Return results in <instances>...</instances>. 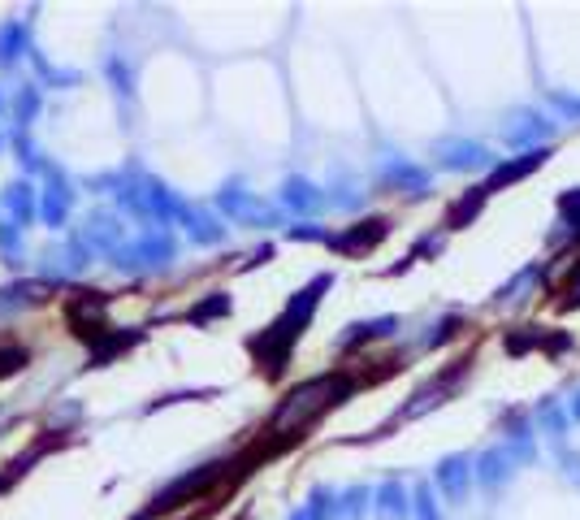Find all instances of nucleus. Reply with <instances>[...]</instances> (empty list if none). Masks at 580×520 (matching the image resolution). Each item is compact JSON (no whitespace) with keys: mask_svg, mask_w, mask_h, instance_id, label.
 Segmentation results:
<instances>
[{"mask_svg":"<svg viewBox=\"0 0 580 520\" xmlns=\"http://www.w3.org/2000/svg\"><path fill=\"white\" fill-rule=\"evenodd\" d=\"M338 395H347V382H312L290 395L286 412H282V425H303L312 421L321 408H329V403H338Z\"/></svg>","mask_w":580,"mask_h":520,"instance_id":"f257e3e1","label":"nucleus"},{"mask_svg":"<svg viewBox=\"0 0 580 520\" xmlns=\"http://www.w3.org/2000/svg\"><path fill=\"white\" fill-rule=\"evenodd\" d=\"M546 161H550V152H546V148H529L524 156L498 161V165H494V174H490V182H485V195H490V191H503V187H511V182H520V178H529L533 169H542Z\"/></svg>","mask_w":580,"mask_h":520,"instance_id":"f03ea898","label":"nucleus"},{"mask_svg":"<svg viewBox=\"0 0 580 520\" xmlns=\"http://www.w3.org/2000/svg\"><path fill=\"white\" fill-rule=\"evenodd\" d=\"M550 130H555V122H546L542 113H533V109H516L503 122V139L511 143V148H524V143H537V139H546Z\"/></svg>","mask_w":580,"mask_h":520,"instance_id":"7ed1b4c3","label":"nucleus"},{"mask_svg":"<svg viewBox=\"0 0 580 520\" xmlns=\"http://www.w3.org/2000/svg\"><path fill=\"white\" fill-rule=\"evenodd\" d=\"M438 161L446 169H477V165L490 161V152H485L481 143H468V139H446V143H438Z\"/></svg>","mask_w":580,"mask_h":520,"instance_id":"20e7f679","label":"nucleus"},{"mask_svg":"<svg viewBox=\"0 0 580 520\" xmlns=\"http://www.w3.org/2000/svg\"><path fill=\"white\" fill-rule=\"evenodd\" d=\"M468 477H472V468H468L464 455H451V460H442V468H438V481H442V490H446L451 503H464Z\"/></svg>","mask_w":580,"mask_h":520,"instance_id":"39448f33","label":"nucleus"},{"mask_svg":"<svg viewBox=\"0 0 580 520\" xmlns=\"http://www.w3.org/2000/svg\"><path fill=\"white\" fill-rule=\"evenodd\" d=\"M481 204H485V187H481V191H468L464 200H459V204L451 208V213H446V226H455V230H459V226H468V221L481 213Z\"/></svg>","mask_w":580,"mask_h":520,"instance_id":"423d86ee","label":"nucleus"},{"mask_svg":"<svg viewBox=\"0 0 580 520\" xmlns=\"http://www.w3.org/2000/svg\"><path fill=\"white\" fill-rule=\"evenodd\" d=\"M537 278H542V273H537V269H524V273H516V278H511V282L503 286V291H498V304H524V299H529L524 291H529V286H533Z\"/></svg>","mask_w":580,"mask_h":520,"instance_id":"0eeeda50","label":"nucleus"},{"mask_svg":"<svg viewBox=\"0 0 580 520\" xmlns=\"http://www.w3.org/2000/svg\"><path fill=\"white\" fill-rule=\"evenodd\" d=\"M537 421H542L546 438H555V442H563V434H568V421H563V412H559L555 399H546L542 408H537Z\"/></svg>","mask_w":580,"mask_h":520,"instance_id":"6e6552de","label":"nucleus"},{"mask_svg":"<svg viewBox=\"0 0 580 520\" xmlns=\"http://www.w3.org/2000/svg\"><path fill=\"white\" fill-rule=\"evenodd\" d=\"M559 213H563V221H576V226H580V187L559 195Z\"/></svg>","mask_w":580,"mask_h":520,"instance_id":"1a4fd4ad","label":"nucleus"},{"mask_svg":"<svg viewBox=\"0 0 580 520\" xmlns=\"http://www.w3.org/2000/svg\"><path fill=\"white\" fill-rule=\"evenodd\" d=\"M550 104H559L568 117H580V96H568V91H550Z\"/></svg>","mask_w":580,"mask_h":520,"instance_id":"9d476101","label":"nucleus"},{"mask_svg":"<svg viewBox=\"0 0 580 520\" xmlns=\"http://www.w3.org/2000/svg\"><path fill=\"white\" fill-rule=\"evenodd\" d=\"M563 308H580V269L572 273V282L563 286Z\"/></svg>","mask_w":580,"mask_h":520,"instance_id":"9b49d317","label":"nucleus"},{"mask_svg":"<svg viewBox=\"0 0 580 520\" xmlns=\"http://www.w3.org/2000/svg\"><path fill=\"white\" fill-rule=\"evenodd\" d=\"M420 520H438V507L429 503V490H420Z\"/></svg>","mask_w":580,"mask_h":520,"instance_id":"f8f14e48","label":"nucleus"},{"mask_svg":"<svg viewBox=\"0 0 580 520\" xmlns=\"http://www.w3.org/2000/svg\"><path fill=\"white\" fill-rule=\"evenodd\" d=\"M572 421H580V395H576V403H572Z\"/></svg>","mask_w":580,"mask_h":520,"instance_id":"ddd939ff","label":"nucleus"}]
</instances>
